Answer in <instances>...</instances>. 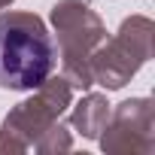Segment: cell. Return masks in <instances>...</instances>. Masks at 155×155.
I'll return each instance as SVG.
<instances>
[{"label": "cell", "mask_w": 155, "mask_h": 155, "mask_svg": "<svg viewBox=\"0 0 155 155\" xmlns=\"http://www.w3.org/2000/svg\"><path fill=\"white\" fill-rule=\"evenodd\" d=\"M58 67V46L34 12H0V88L34 91Z\"/></svg>", "instance_id": "cell-1"}, {"label": "cell", "mask_w": 155, "mask_h": 155, "mask_svg": "<svg viewBox=\"0 0 155 155\" xmlns=\"http://www.w3.org/2000/svg\"><path fill=\"white\" fill-rule=\"evenodd\" d=\"M52 31L61 49V76L73 91H88L91 79V52L107 40L104 18L82 0H58L49 12Z\"/></svg>", "instance_id": "cell-2"}, {"label": "cell", "mask_w": 155, "mask_h": 155, "mask_svg": "<svg viewBox=\"0 0 155 155\" xmlns=\"http://www.w3.org/2000/svg\"><path fill=\"white\" fill-rule=\"evenodd\" d=\"M73 104V88L64 76H49L21 104H15L0 122V152H28L46 128H52Z\"/></svg>", "instance_id": "cell-3"}, {"label": "cell", "mask_w": 155, "mask_h": 155, "mask_svg": "<svg viewBox=\"0 0 155 155\" xmlns=\"http://www.w3.org/2000/svg\"><path fill=\"white\" fill-rule=\"evenodd\" d=\"M152 37L155 25L149 15H128L116 37L104 40L91 52V79L94 85H104L107 91L125 88L140 67L152 58Z\"/></svg>", "instance_id": "cell-4"}, {"label": "cell", "mask_w": 155, "mask_h": 155, "mask_svg": "<svg viewBox=\"0 0 155 155\" xmlns=\"http://www.w3.org/2000/svg\"><path fill=\"white\" fill-rule=\"evenodd\" d=\"M97 143L110 155H149L155 149V104L149 97L122 101L116 110H110Z\"/></svg>", "instance_id": "cell-5"}, {"label": "cell", "mask_w": 155, "mask_h": 155, "mask_svg": "<svg viewBox=\"0 0 155 155\" xmlns=\"http://www.w3.org/2000/svg\"><path fill=\"white\" fill-rule=\"evenodd\" d=\"M110 119V101L107 94L97 91H85L79 97V104H70V131L82 134L85 140H97L104 125Z\"/></svg>", "instance_id": "cell-6"}, {"label": "cell", "mask_w": 155, "mask_h": 155, "mask_svg": "<svg viewBox=\"0 0 155 155\" xmlns=\"http://www.w3.org/2000/svg\"><path fill=\"white\" fill-rule=\"evenodd\" d=\"M34 149L40 155H52V152H70L73 149V137H70V128L58 119L52 128H46L40 134V140L34 143Z\"/></svg>", "instance_id": "cell-7"}, {"label": "cell", "mask_w": 155, "mask_h": 155, "mask_svg": "<svg viewBox=\"0 0 155 155\" xmlns=\"http://www.w3.org/2000/svg\"><path fill=\"white\" fill-rule=\"evenodd\" d=\"M15 0H0V9H6V6H12Z\"/></svg>", "instance_id": "cell-8"}]
</instances>
